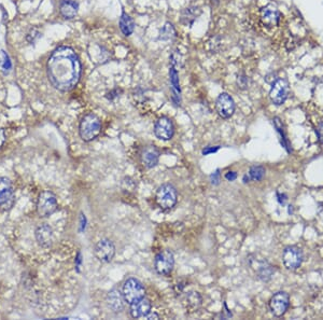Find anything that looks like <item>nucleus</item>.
Wrapping results in <instances>:
<instances>
[{
    "mask_svg": "<svg viewBox=\"0 0 323 320\" xmlns=\"http://www.w3.org/2000/svg\"><path fill=\"white\" fill-rule=\"evenodd\" d=\"M215 109H217V113L221 118H230L235 111L234 99L228 93L220 94L217 101H215Z\"/></svg>",
    "mask_w": 323,
    "mask_h": 320,
    "instance_id": "obj_11",
    "label": "nucleus"
},
{
    "mask_svg": "<svg viewBox=\"0 0 323 320\" xmlns=\"http://www.w3.org/2000/svg\"><path fill=\"white\" fill-rule=\"evenodd\" d=\"M188 306L192 309H197L202 303V298L198 292H190L187 297Z\"/></svg>",
    "mask_w": 323,
    "mask_h": 320,
    "instance_id": "obj_26",
    "label": "nucleus"
},
{
    "mask_svg": "<svg viewBox=\"0 0 323 320\" xmlns=\"http://www.w3.org/2000/svg\"><path fill=\"white\" fill-rule=\"evenodd\" d=\"M78 10H79V4L76 3L74 0H64L63 2L60 3L59 7V11L60 14L63 15L65 19H74L76 14H78Z\"/></svg>",
    "mask_w": 323,
    "mask_h": 320,
    "instance_id": "obj_19",
    "label": "nucleus"
},
{
    "mask_svg": "<svg viewBox=\"0 0 323 320\" xmlns=\"http://www.w3.org/2000/svg\"><path fill=\"white\" fill-rule=\"evenodd\" d=\"M236 178H237V174L234 171H228V172H227V175H225V179L228 181H234Z\"/></svg>",
    "mask_w": 323,
    "mask_h": 320,
    "instance_id": "obj_31",
    "label": "nucleus"
},
{
    "mask_svg": "<svg viewBox=\"0 0 323 320\" xmlns=\"http://www.w3.org/2000/svg\"><path fill=\"white\" fill-rule=\"evenodd\" d=\"M122 294L124 297L125 302L132 304L145 297L146 289L138 279L130 278L123 284Z\"/></svg>",
    "mask_w": 323,
    "mask_h": 320,
    "instance_id": "obj_5",
    "label": "nucleus"
},
{
    "mask_svg": "<svg viewBox=\"0 0 323 320\" xmlns=\"http://www.w3.org/2000/svg\"><path fill=\"white\" fill-rule=\"evenodd\" d=\"M154 134L161 140L166 141L171 139L175 134V126L172 121L167 116H162L158 119L154 125Z\"/></svg>",
    "mask_w": 323,
    "mask_h": 320,
    "instance_id": "obj_10",
    "label": "nucleus"
},
{
    "mask_svg": "<svg viewBox=\"0 0 323 320\" xmlns=\"http://www.w3.org/2000/svg\"><path fill=\"white\" fill-rule=\"evenodd\" d=\"M316 134L318 136V140L323 145V123L319 124V126L316 129Z\"/></svg>",
    "mask_w": 323,
    "mask_h": 320,
    "instance_id": "obj_29",
    "label": "nucleus"
},
{
    "mask_svg": "<svg viewBox=\"0 0 323 320\" xmlns=\"http://www.w3.org/2000/svg\"><path fill=\"white\" fill-rule=\"evenodd\" d=\"M14 199L13 186L8 178H0V206H11Z\"/></svg>",
    "mask_w": 323,
    "mask_h": 320,
    "instance_id": "obj_13",
    "label": "nucleus"
},
{
    "mask_svg": "<svg viewBox=\"0 0 323 320\" xmlns=\"http://www.w3.org/2000/svg\"><path fill=\"white\" fill-rule=\"evenodd\" d=\"M120 27H121L122 33L125 36H130V35H132L133 32H134L135 23H134V21H133V19L130 17V15L125 12L122 13V17L120 19Z\"/></svg>",
    "mask_w": 323,
    "mask_h": 320,
    "instance_id": "obj_22",
    "label": "nucleus"
},
{
    "mask_svg": "<svg viewBox=\"0 0 323 320\" xmlns=\"http://www.w3.org/2000/svg\"><path fill=\"white\" fill-rule=\"evenodd\" d=\"M173 265H175V259L171 251L163 250L158 252L155 257L154 266L156 272L163 276H168L172 272Z\"/></svg>",
    "mask_w": 323,
    "mask_h": 320,
    "instance_id": "obj_6",
    "label": "nucleus"
},
{
    "mask_svg": "<svg viewBox=\"0 0 323 320\" xmlns=\"http://www.w3.org/2000/svg\"><path fill=\"white\" fill-rule=\"evenodd\" d=\"M303 252H302L299 247L289 246L284 250L283 261L285 266L288 270H296V268H299L302 262H303Z\"/></svg>",
    "mask_w": 323,
    "mask_h": 320,
    "instance_id": "obj_9",
    "label": "nucleus"
},
{
    "mask_svg": "<svg viewBox=\"0 0 323 320\" xmlns=\"http://www.w3.org/2000/svg\"><path fill=\"white\" fill-rule=\"evenodd\" d=\"M169 77H171V83L172 85L173 99H175L176 103H180V85H179L177 69L173 66H171V70H169Z\"/></svg>",
    "mask_w": 323,
    "mask_h": 320,
    "instance_id": "obj_21",
    "label": "nucleus"
},
{
    "mask_svg": "<svg viewBox=\"0 0 323 320\" xmlns=\"http://www.w3.org/2000/svg\"><path fill=\"white\" fill-rule=\"evenodd\" d=\"M280 13L276 7L268 4L261 9V21L267 27H275L279 23Z\"/></svg>",
    "mask_w": 323,
    "mask_h": 320,
    "instance_id": "obj_15",
    "label": "nucleus"
},
{
    "mask_svg": "<svg viewBox=\"0 0 323 320\" xmlns=\"http://www.w3.org/2000/svg\"><path fill=\"white\" fill-rule=\"evenodd\" d=\"M145 318H147V319H158L160 317H158V315H156V314H151V313H149Z\"/></svg>",
    "mask_w": 323,
    "mask_h": 320,
    "instance_id": "obj_35",
    "label": "nucleus"
},
{
    "mask_svg": "<svg viewBox=\"0 0 323 320\" xmlns=\"http://www.w3.org/2000/svg\"><path fill=\"white\" fill-rule=\"evenodd\" d=\"M264 175H265V169L263 166H252L250 169L249 176L252 180L259 181L262 179Z\"/></svg>",
    "mask_w": 323,
    "mask_h": 320,
    "instance_id": "obj_27",
    "label": "nucleus"
},
{
    "mask_svg": "<svg viewBox=\"0 0 323 320\" xmlns=\"http://www.w3.org/2000/svg\"><path fill=\"white\" fill-rule=\"evenodd\" d=\"M140 159L143 166L147 167V169H152V167L156 166V164L158 163L160 151H158L154 146H147L142 149Z\"/></svg>",
    "mask_w": 323,
    "mask_h": 320,
    "instance_id": "obj_14",
    "label": "nucleus"
},
{
    "mask_svg": "<svg viewBox=\"0 0 323 320\" xmlns=\"http://www.w3.org/2000/svg\"><path fill=\"white\" fill-rule=\"evenodd\" d=\"M289 84L285 79H277L271 84L269 98L276 106H281L288 98Z\"/></svg>",
    "mask_w": 323,
    "mask_h": 320,
    "instance_id": "obj_7",
    "label": "nucleus"
},
{
    "mask_svg": "<svg viewBox=\"0 0 323 320\" xmlns=\"http://www.w3.org/2000/svg\"><path fill=\"white\" fill-rule=\"evenodd\" d=\"M101 132V121L94 113H88L82 118L79 126V133L82 140L86 142L94 140Z\"/></svg>",
    "mask_w": 323,
    "mask_h": 320,
    "instance_id": "obj_2",
    "label": "nucleus"
},
{
    "mask_svg": "<svg viewBox=\"0 0 323 320\" xmlns=\"http://www.w3.org/2000/svg\"><path fill=\"white\" fill-rule=\"evenodd\" d=\"M275 273V270L273 266L269 265L267 262H260L258 263V275L261 279L263 281H269L273 276V274Z\"/></svg>",
    "mask_w": 323,
    "mask_h": 320,
    "instance_id": "obj_24",
    "label": "nucleus"
},
{
    "mask_svg": "<svg viewBox=\"0 0 323 320\" xmlns=\"http://www.w3.org/2000/svg\"><path fill=\"white\" fill-rule=\"evenodd\" d=\"M176 32H175V28L172 27L171 24H165V26H164L161 30V39L163 40H168V39H171L175 37Z\"/></svg>",
    "mask_w": 323,
    "mask_h": 320,
    "instance_id": "obj_28",
    "label": "nucleus"
},
{
    "mask_svg": "<svg viewBox=\"0 0 323 320\" xmlns=\"http://www.w3.org/2000/svg\"><path fill=\"white\" fill-rule=\"evenodd\" d=\"M220 147H214V148H210V147H207L206 149L203 150V154L204 155H207L210 153H214V152H217L219 150Z\"/></svg>",
    "mask_w": 323,
    "mask_h": 320,
    "instance_id": "obj_30",
    "label": "nucleus"
},
{
    "mask_svg": "<svg viewBox=\"0 0 323 320\" xmlns=\"http://www.w3.org/2000/svg\"><path fill=\"white\" fill-rule=\"evenodd\" d=\"M4 141H6V134L2 129H0V149L2 148Z\"/></svg>",
    "mask_w": 323,
    "mask_h": 320,
    "instance_id": "obj_33",
    "label": "nucleus"
},
{
    "mask_svg": "<svg viewBox=\"0 0 323 320\" xmlns=\"http://www.w3.org/2000/svg\"><path fill=\"white\" fill-rule=\"evenodd\" d=\"M220 181V172L219 170H217L215 172H213V175H211V182L213 185H218Z\"/></svg>",
    "mask_w": 323,
    "mask_h": 320,
    "instance_id": "obj_32",
    "label": "nucleus"
},
{
    "mask_svg": "<svg viewBox=\"0 0 323 320\" xmlns=\"http://www.w3.org/2000/svg\"><path fill=\"white\" fill-rule=\"evenodd\" d=\"M274 124H275V128L277 130V132H278L280 137H281V145H283L284 148L286 150V152H288V153H291L292 152V149H291V145H290V141L289 139L286 138V136L285 134V130H284V125H283V122L280 121L279 118H275L274 119Z\"/></svg>",
    "mask_w": 323,
    "mask_h": 320,
    "instance_id": "obj_23",
    "label": "nucleus"
},
{
    "mask_svg": "<svg viewBox=\"0 0 323 320\" xmlns=\"http://www.w3.org/2000/svg\"><path fill=\"white\" fill-rule=\"evenodd\" d=\"M289 305H290V297L289 294L285 291H279L275 293L269 301L270 311L277 317L284 316L285 312L288 311Z\"/></svg>",
    "mask_w": 323,
    "mask_h": 320,
    "instance_id": "obj_8",
    "label": "nucleus"
},
{
    "mask_svg": "<svg viewBox=\"0 0 323 320\" xmlns=\"http://www.w3.org/2000/svg\"><path fill=\"white\" fill-rule=\"evenodd\" d=\"M57 209V200L53 192L43 191L40 193L37 202V212L40 217L45 218L51 215Z\"/></svg>",
    "mask_w": 323,
    "mask_h": 320,
    "instance_id": "obj_4",
    "label": "nucleus"
},
{
    "mask_svg": "<svg viewBox=\"0 0 323 320\" xmlns=\"http://www.w3.org/2000/svg\"><path fill=\"white\" fill-rule=\"evenodd\" d=\"M277 196H278V202L280 203V204L285 205V201H286V195L285 194H280V193H277Z\"/></svg>",
    "mask_w": 323,
    "mask_h": 320,
    "instance_id": "obj_34",
    "label": "nucleus"
},
{
    "mask_svg": "<svg viewBox=\"0 0 323 320\" xmlns=\"http://www.w3.org/2000/svg\"><path fill=\"white\" fill-rule=\"evenodd\" d=\"M12 69V64L9 55L4 51H0V71L3 75H8Z\"/></svg>",
    "mask_w": 323,
    "mask_h": 320,
    "instance_id": "obj_25",
    "label": "nucleus"
},
{
    "mask_svg": "<svg viewBox=\"0 0 323 320\" xmlns=\"http://www.w3.org/2000/svg\"><path fill=\"white\" fill-rule=\"evenodd\" d=\"M151 311V302L143 297L131 304V315L134 318H145Z\"/></svg>",
    "mask_w": 323,
    "mask_h": 320,
    "instance_id": "obj_16",
    "label": "nucleus"
},
{
    "mask_svg": "<svg viewBox=\"0 0 323 320\" xmlns=\"http://www.w3.org/2000/svg\"><path fill=\"white\" fill-rule=\"evenodd\" d=\"M36 238L40 246L50 247L53 242V232L49 226L43 225L36 230Z\"/></svg>",
    "mask_w": 323,
    "mask_h": 320,
    "instance_id": "obj_17",
    "label": "nucleus"
},
{
    "mask_svg": "<svg viewBox=\"0 0 323 320\" xmlns=\"http://www.w3.org/2000/svg\"><path fill=\"white\" fill-rule=\"evenodd\" d=\"M115 255V247L110 240H101L95 247V256L101 262H110Z\"/></svg>",
    "mask_w": 323,
    "mask_h": 320,
    "instance_id": "obj_12",
    "label": "nucleus"
},
{
    "mask_svg": "<svg viewBox=\"0 0 323 320\" xmlns=\"http://www.w3.org/2000/svg\"><path fill=\"white\" fill-rule=\"evenodd\" d=\"M47 70L51 84L61 92H68L79 82L81 64L73 49L60 47L50 56Z\"/></svg>",
    "mask_w": 323,
    "mask_h": 320,
    "instance_id": "obj_1",
    "label": "nucleus"
},
{
    "mask_svg": "<svg viewBox=\"0 0 323 320\" xmlns=\"http://www.w3.org/2000/svg\"><path fill=\"white\" fill-rule=\"evenodd\" d=\"M124 297H123V294L119 291L116 290V289H114V290L110 291L109 294H108L107 297V302H108V305L112 309V311L114 312H121L123 309V302H124Z\"/></svg>",
    "mask_w": 323,
    "mask_h": 320,
    "instance_id": "obj_18",
    "label": "nucleus"
},
{
    "mask_svg": "<svg viewBox=\"0 0 323 320\" xmlns=\"http://www.w3.org/2000/svg\"><path fill=\"white\" fill-rule=\"evenodd\" d=\"M201 13L202 10L198 7H189L184 9L181 12V23L186 26H190L196 21V19L201 15Z\"/></svg>",
    "mask_w": 323,
    "mask_h": 320,
    "instance_id": "obj_20",
    "label": "nucleus"
},
{
    "mask_svg": "<svg viewBox=\"0 0 323 320\" xmlns=\"http://www.w3.org/2000/svg\"><path fill=\"white\" fill-rule=\"evenodd\" d=\"M178 199V193L176 188L171 184L162 185L158 188L155 194L156 204L160 206L162 209H171L176 205Z\"/></svg>",
    "mask_w": 323,
    "mask_h": 320,
    "instance_id": "obj_3",
    "label": "nucleus"
}]
</instances>
